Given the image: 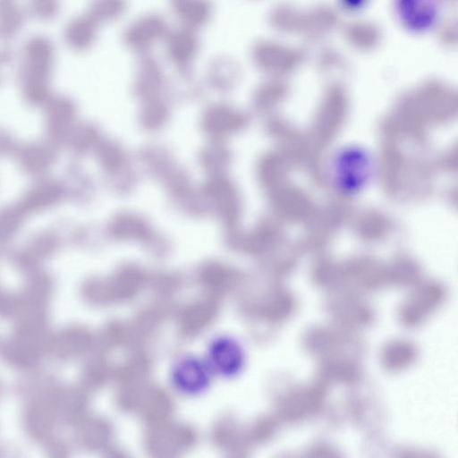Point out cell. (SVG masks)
Returning <instances> with one entry per match:
<instances>
[{"mask_svg": "<svg viewBox=\"0 0 458 458\" xmlns=\"http://www.w3.org/2000/svg\"><path fill=\"white\" fill-rule=\"evenodd\" d=\"M205 361L212 374L232 377L242 370L244 362L243 351L233 338L219 336L209 344Z\"/></svg>", "mask_w": 458, "mask_h": 458, "instance_id": "cell-3", "label": "cell"}, {"mask_svg": "<svg viewBox=\"0 0 458 458\" xmlns=\"http://www.w3.org/2000/svg\"><path fill=\"white\" fill-rule=\"evenodd\" d=\"M393 12L400 25L411 34H425L439 23L442 0H393Z\"/></svg>", "mask_w": 458, "mask_h": 458, "instance_id": "cell-1", "label": "cell"}, {"mask_svg": "<svg viewBox=\"0 0 458 458\" xmlns=\"http://www.w3.org/2000/svg\"><path fill=\"white\" fill-rule=\"evenodd\" d=\"M212 375L205 360L187 356L174 364L171 380L174 388L181 394L196 395L205 392L209 386Z\"/></svg>", "mask_w": 458, "mask_h": 458, "instance_id": "cell-2", "label": "cell"}, {"mask_svg": "<svg viewBox=\"0 0 458 458\" xmlns=\"http://www.w3.org/2000/svg\"><path fill=\"white\" fill-rule=\"evenodd\" d=\"M367 0H341L344 8L350 11H358L366 4Z\"/></svg>", "mask_w": 458, "mask_h": 458, "instance_id": "cell-4", "label": "cell"}]
</instances>
